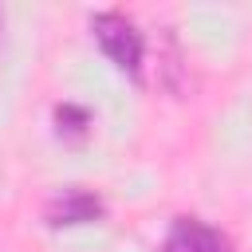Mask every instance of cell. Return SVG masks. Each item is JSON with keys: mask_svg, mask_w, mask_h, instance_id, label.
Masks as SVG:
<instances>
[{"mask_svg": "<svg viewBox=\"0 0 252 252\" xmlns=\"http://www.w3.org/2000/svg\"><path fill=\"white\" fill-rule=\"evenodd\" d=\"M55 126H59V134H67V138H83V134L91 130V114H87L79 102H59V106H55Z\"/></svg>", "mask_w": 252, "mask_h": 252, "instance_id": "obj_4", "label": "cell"}, {"mask_svg": "<svg viewBox=\"0 0 252 252\" xmlns=\"http://www.w3.org/2000/svg\"><path fill=\"white\" fill-rule=\"evenodd\" d=\"M102 213H106V201H102L98 193L71 185V189L55 193V197L47 201V213H43V217H47V224H51V228H75V224L102 220Z\"/></svg>", "mask_w": 252, "mask_h": 252, "instance_id": "obj_2", "label": "cell"}, {"mask_svg": "<svg viewBox=\"0 0 252 252\" xmlns=\"http://www.w3.org/2000/svg\"><path fill=\"white\" fill-rule=\"evenodd\" d=\"M0 47H4V12H0Z\"/></svg>", "mask_w": 252, "mask_h": 252, "instance_id": "obj_5", "label": "cell"}, {"mask_svg": "<svg viewBox=\"0 0 252 252\" xmlns=\"http://www.w3.org/2000/svg\"><path fill=\"white\" fill-rule=\"evenodd\" d=\"M161 252H232L228 236L201 217H177L161 240Z\"/></svg>", "mask_w": 252, "mask_h": 252, "instance_id": "obj_3", "label": "cell"}, {"mask_svg": "<svg viewBox=\"0 0 252 252\" xmlns=\"http://www.w3.org/2000/svg\"><path fill=\"white\" fill-rule=\"evenodd\" d=\"M91 32H94V43L102 47V55L126 71L130 79L142 75V59H146V35L138 32V24L122 12H94L91 16Z\"/></svg>", "mask_w": 252, "mask_h": 252, "instance_id": "obj_1", "label": "cell"}]
</instances>
